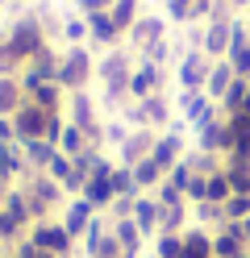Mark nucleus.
Here are the masks:
<instances>
[{
    "mask_svg": "<svg viewBox=\"0 0 250 258\" xmlns=\"http://www.w3.org/2000/svg\"><path fill=\"white\" fill-rule=\"evenodd\" d=\"M25 100H33V104H38V108H46V112H67V100H71V92H67L59 79H50V84L33 88Z\"/></svg>",
    "mask_w": 250,
    "mask_h": 258,
    "instance_id": "obj_22",
    "label": "nucleus"
},
{
    "mask_svg": "<svg viewBox=\"0 0 250 258\" xmlns=\"http://www.w3.org/2000/svg\"><path fill=\"white\" fill-rule=\"evenodd\" d=\"M167 84H171V75H167L159 62L138 54L133 75H129V100H146V96H155V92H167Z\"/></svg>",
    "mask_w": 250,
    "mask_h": 258,
    "instance_id": "obj_9",
    "label": "nucleus"
},
{
    "mask_svg": "<svg viewBox=\"0 0 250 258\" xmlns=\"http://www.w3.org/2000/svg\"><path fill=\"white\" fill-rule=\"evenodd\" d=\"M63 42L67 46H88V17H79V13L63 17Z\"/></svg>",
    "mask_w": 250,
    "mask_h": 258,
    "instance_id": "obj_34",
    "label": "nucleus"
},
{
    "mask_svg": "<svg viewBox=\"0 0 250 258\" xmlns=\"http://www.w3.org/2000/svg\"><path fill=\"white\" fill-rule=\"evenodd\" d=\"M183 163H188L196 175H213L217 167H221V158L209 154V150H200V146H188V154H183Z\"/></svg>",
    "mask_w": 250,
    "mask_h": 258,
    "instance_id": "obj_35",
    "label": "nucleus"
},
{
    "mask_svg": "<svg viewBox=\"0 0 250 258\" xmlns=\"http://www.w3.org/2000/svg\"><path fill=\"white\" fill-rule=\"evenodd\" d=\"M109 17L117 21V29H121V34H129V29H133V21L142 17V0H113Z\"/></svg>",
    "mask_w": 250,
    "mask_h": 258,
    "instance_id": "obj_32",
    "label": "nucleus"
},
{
    "mask_svg": "<svg viewBox=\"0 0 250 258\" xmlns=\"http://www.w3.org/2000/svg\"><path fill=\"white\" fill-rule=\"evenodd\" d=\"M9 191H13V183H5V179H0V204H5V196H9Z\"/></svg>",
    "mask_w": 250,
    "mask_h": 258,
    "instance_id": "obj_50",
    "label": "nucleus"
},
{
    "mask_svg": "<svg viewBox=\"0 0 250 258\" xmlns=\"http://www.w3.org/2000/svg\"><path fill=\"white\" fill-rule=\"evenodd\" d=\"M229 84H233V67H229L225 58H217L213 71H209V79H205V92L213 96V100H221V96L229 92Z\"/></svg>",
    "mask_w": 250,
    "mask_h": 258,
    "instance_id": "obj_29",
    "label": "nucleus"
},
{
    "mask_svg": "<svg viewBox=\"0 0 250 258\" xmlns=\"http://www.w3.org/2000/svg\"><path fill=\"white\" fill-rule=\"evenodd\" d=\"M113 0H75V13L79 17H96V13H109Z\"/></svg>",
    "mask_w": 250,
    "mask_h": 258,
    "instance_id": "obj_46",
    "label": "nucleus"
},
{
    "mask_svg": "<svg viewBox=\"0 0 250 258\" xmlns=\"http://www.w3.org/2000/svg\"><path fill=\"white\" fill-rule=\"evenodd\" d=\"M38 250H46V254H55V258H75L79 254V241L63 229V221L59 217H46V221H33L29 225V233H25Z\"/></svg>",
    "mask_w": 250,
    "mask_h": 258,
    "instance_id": "obj_4",
    "label": "nucleus"
},
{
    "mask_svg": "<svg viewBox=\"0 0 250 258\" xmlns=\"http://www.w3.org/2000/svg\"><path fill=\"white\" fill-rule=\"evenodd\" d=\"M221 171L229 175L233 191H246V196H250V154H238V150H229V154L221 158Z\"/></svg>",
    "mask_w": 250,
    "mask_h": 258,
    "instance_id": "obj_23",
    "label": "nucleus"
},
{
    "mask_svg": "<svg viewBox=\"0 0 250 258\" xmlns=\"http://www.w3.org/2000/svg\"><path fill=\"white\" fill-rule=\"evenodd\" d=\"M159 221H163V204L155 200V191H142V196L133 200V225H138L146 237H155L159 233Z\"/></svg>",
    "mask_w": 250,
    "mask_h": 258,
    "instance_id": "obj_20",
    "label": "nucleus"
},
{
    "mask_svg": "<svg viewBox=\"0 0 250 258\" xmlns=\"http://www.w3.org/2000/svg\"><path fill=\"white\" fill-rule=\"evenodd\" d=\"M242 21H246V29H250V9H246V13H242Z\"/></svg>",
    "mask_w": 250,
    "mask_h": 258,
    "instance_id": "obj_51",
    "label": "nucleus"
},
{
    "mask_svg": "<svg viewBox=\"0 0 250 258\" xmlns=\"http://www.w3.org/2000/svg\"><path fill=\"white\" fill-rule=\"evenodd\" d=\"M179 258H213V233L200 229V225H188L183 229V254Z\"/></svg>",
    "mask_w": 250,
    "mask_h": 258,
    "instance_id": "obj_25",
    "label": "nucleus"
},
{
    "mask_svg": "<svg viewBox=\"0 0 250 258\" xmlns=\"http://www.w3.org/2000/svg\"><path fill=\"white\" fill-rule=\"evenodd\" d=\"M0 154H5V142H0Z\"/></svg>",
    "mask_w": 250,
    "mask_h": 258,
    "instance_id": "obj_55",
    "label": "nucleus"
},
{
    "mask_svg": "<svg viewBox=\"0 0 250 258\" xmlns=\"http://www.w3.org/2000/svg\"><path fill=\"white\" fill-rule=\"evenodd\" d=\"M246 96H250V79H242V75H233V84H229V92L221 96V117H233V112H242V104H246Z\"/></svg>",
    "mask_w": 250,
    "mask_h": 258,
    "instance_id": "obj_30",
    "label": "nucleus"
},
{
    "mask_svg": "<svg viewBox=\"0 0 250 258\" xmlns=\"http://www.w3.org/2000/svg\"><path fill=\"white\" fill-rule=\"evenodd\" d=\"M25 5H42V0H25Z\"/></svg>",
    "mask_w": 250,
    "mask_h": 258,
    "instance_id": "obj_53",
    "label": "nucleus"
},
{
    "mask_svg": "<svg viewBox=\"0 0 250 258\" xmlns=\"http://www.w3.org/2000/svg\"><path fill=\"white\" fill-rule=\"evenodd\" d=\"M105 254H121V250L113 241V221L105 213H96V221L79 237V258H105Z\"/></svg>",
    "mask_w": 250,
    "mask_h": 258,
    "instance_id": "obj_11",
    "label": "nucleus"
},
{
    "mask_svg": "<svg viewBox=\"0 0 250 258\" xmlns=\"http://www.w3.org/2000/svg\"><path fill=\"white\" fill-rule=\"evenodd\" d=\"M192 225H200V229H209V233L225 229V225H229V217H225V204H213V200H205V204H192Z\"/></svg>",
    "mask_w": 250,
    "mask_h": 258,
    "instance_id": "obj_24",
    "label": "nucleus"
},
{
    "mask_svg": "<svg viewBox=\"0 0 250 258\" xmlns=\"http://www.w3.org/2000/svg\"><path fill=\"white\" fill-rule=\"evenodd\" d=\"M46 125H50V112L46 108H38L33 100H21V108L13 112V129H17V142H38V138H46Z\"/></svg>",
    "mask_w": 250,
    "mask_h": 258,
    "instance_id": "obj_12",
    "label": "nucleus"
},
{
    "mask_svg": "<svg viewBox=\"0 0 250 258\" xmlns=\"http://www.w3.org/2000/svg\"><path fill=\"white\" fill-rule=\"evenodd\" d=\"M213 71V58L205 50H183L175 58V71H171V84L175 92H205V79Z\"/></svg>",
    "mask_w": 250,
    "mask_h": 258,
    "instance_id": "obj_7",
    "label": "nucleus"
},
{
    "mask_svg": "<svg viewBox=\"0 0 250 258\" xmlns=\"http://www.w3.org/2000/svg\"><path fill=\"white\" fill-rule=\"evenodd\" d=\"M175 108H179V117L188 121L196 134L221 117V104H217L209 92H175Z\"/></svg>",
    "mask_w": 250,
    "mask_h": 258,
    "instance_id": "obj_8",
    "label": "nucleus"
},
{
    "mask_svg": "<svg viewBox=\"0 0 250 258\" xmlns=\"http://www.w3.org/2000/svg\"><path fill=\"white\" fill-rule=\"evenodd\" d=\"M21 100H25V92L17 84V75H0V117H13L21 108Z\"/></svg>",
    "mask_w": 250,
    "mask_h": 258,
    "instance_id": "obj_31",
    "label": "nucleus"
},
{
    "mask_svg": "<svg viewBox=\"0 0 250 258\" xmlns=\"http://www.w3.org/2000/svg\"><path fill=\"white\" fill-rule=\"evenodd\" d=\"M150 254L179 258V254H183V233H159V237H150Z\"/></svg>",
    "mask_w": 250,
    "mask_h": 258,
    "instance_id": "obj_36",
    "label": "nucleus"
},
{
    "mask_svg": "<svg viewBox=\"0 0 250 258\" xmlns=\"http://www.w3.org/2000/svg\"><path fill=\"white\" fill-rule=\"evenodd\" d=\"M0 142H17V129H13V117H0Z\"/></svg>",
    "mask_w": 250,
    "mask_h": 258,
    "instance_id": "obj_47",
    "label": "nucleus"
},
{
    "mask_svg": "<svg viewBox=\"0 0 250 258\" xmlns=\"http://www.w3.org/2000/svg\"><path fill=\"white\" fill-rule=\"evenodd\" d=\"M0 75H21V58L13 54V46L0 38Z\"/></svg>",
    "mask_w": 250,
    "mask_h": 258,
    "instance_id": "obj_43",
    "label": "nucleus"
},
{
    "mask_svg": "<svg viewBox=\"0 0 250 258\" xmlns=\"http://www.w3.org/2000/svg\"><path fill=\"white\" fill-rule=\"evenodd\" d=\"M129 171H133V183H138V191H155V187L167 179V171H163V167H159L150 154L142 158V163H133Z\"/></svg>",
    "mask_w": 250,
    "mask_h": 258,
    "instance_id": "obj_26",
    "label": "nucleus"
},
{
    "mask_svg": "<svg viewBox=\"0 0 250 258\" xmlns=\"http://www.w3.org/2000/svg\"><path fill=\"white\" fill-rule=\"evenodd\" d=\"M105 258H121V254H105Z\"/></svg>",
    "mask_w": 250,
    "mask_h": 258,
    "instance_id": "obj_54",
    "label": "nucleus"
},
{
    "mask_svg": "<svg viewBox=\"0 0 250 258\" xmlns=\"http://www.w3.org/2000/svg\"><path fill=\"white\" fill-rule=\"evenodd\" d=\"M113 191H117V196H142V191H138V183H133V171L129 167H113Z\"/></svg>",
    "mask_w": 250,
    "mask_h": 258,
    "instance_id": "obj_39",
    "label": "nucleus"
},
{
    "mask_svg": "<svg viewBox=\"0 0 250 258\" xmlns=\"http://www.w3.org/2000/svg\"><path fill=\"white\" fill-rule=\"evenodd\" d=\"M155 129H150V125H142V129H133V134L121 142V146H117L113 150V163L117 167H133V163H142V158L150 154V150H155Z\"/></svg>",
    "mask_w": 250,
    "mask_h": 258,
    "instance_id": "obj_14",
    "label": "nucleus"
},
{
    "mask_svg": "<svg viewBox=\"0 0 250 258\" xmlns=\"http://www.w3.org/2000/svg\"><path fill=\"white\" fill-rule=\"evenodd\" d=\"M25 163H29V171H46L50 167V158L59 154V146L55 142H46V138H38V142H25Z\"/></svg>",
    "mask_w": 250,
    "mask_h": 258,
    "instance_id": "obj_28",
    "label": "nucleus"
},
{
    "mask_svg": "<svg viewBox=\"0 0 250 258\" xmlns=\"http://www.w3.org/2000/svg\"><path fill=\"white\" fill-rule=\"evenodd\" d=\"M192 146L209 150V154H217V158H225V154L233 150V129H229V117H217L213 125H205V129L196 134Z\"/></svg>",
    "mask_w": 250,
    "mask_h": 258,
    "instance_id": "obj_15",
    "label": "nucleus"
},
{
    "mask_svg": "<svg viewBox=\"0 0 250 258\" xmlns=\"http://www.w3.org/2000/svg\"><path fill=\"white\" fill-rule=\"evenodd\" d=\"M242 250H246V237H242V225L238 221H229L225 229L213 233V258H238Z\"/></svg>",
    "mask_w": 250,
    "mask_h": 258,
    "instance_id": "obj_21",
    "label": "nucleus"
},
{
    "mask_svg": "<svg viewBox=\"0 0 250 258\" xmlns=\"http://www.w3.org/2000/svg\"><path fill=\"white\" fill-rule=\"evenodd\" d=\"M238 225H242V237H246V250H250V217H246V221H238Z\"/></svg>",
    "mask_w": 250,
    "mask_h": 258,
    "instance_id": "obj_49",
    "label": "nucleus"
},
{
    "mask_svg": "<svg viewBox=\"0 0 250 258\" xmlns=\"http://www.w3.org/2000/svg\"><path fill=\"white\" fill-rule=\"evenodd\" d=\"M96 79V58L88 46H63V62H59V84L67 92H83Z\"/></svg>",
    "mask_w": 250,
    "mask_h": 258,
    "instance_id": "obj_5",
    "label": "nucleus"
},
{
    "mask_svg": "<svg viewBox=\"0 0 250 258\" xmlns=\"http://www.w3.org/2000/svg\"><path fill=\"white\" fill-rule=\"evenodd\" d=\"M225 217L229 221H246L250 217V196H246V191H233V196L225 200Z\"/></svg>",
    "mask_w": 250,
    "mask_h": 258,
    "instance_id": "obj_41",
    "label": "nucleus"
},
{
    "mask_svg": "<svg viewBox=\"0 0 250 258\" xmlns=\"http://www.w3.org/2000/svg\"><path fill=\"white\" fill-rule=\"evenodd\" d=\"M25 191V200H29V213H33V221H46V217H55V213H63V204L71 200L63 191V183L59 179H50L46 171H29L21 183H17Z\"/></svg>",
    "mask_w": 250,
    "mask_h": 258,
    "instance_id": "obj_2",
    "label": "nucleus"
},
{
    "mask_svg": "<svg viewBox=\"0 0 250 258\" xmlns=\"http://www.w3.org/2000/svg\"><path fill=\"white\" fill-rule=\"evenodd\" d=\"M71 171H75V158H67L63 150L50 158V167H46V175H50V179H59V183H67V179H71Z\"/></svg>",
    "mask_w": 250,
    "mask_h": 258,
    "instance_id": "obj_40",
    "label": "nucleus"
},
{
    "mask_svg": "<svg viewBox=\"0 0 250 258\" xmlns=\"http://www.w3.org/2000/svg\"><path fill=\"white\" fill-rule=\"evenodd\" d=\"M192 225V204H171L163 208V221H159V233H183ZM155 233V237H159Z\"/></svg>",
    "mask_w": 250,
    "mask_h": 258,
    "instance_id": "obj_27",
    "label": "nucleus"
},
{
    "mask_svg": "<svg viewBox=\"0 0 250 258\" xmlns=\"http://www.w3.org/2000/svg\"><path fill=\"white\" fill-rule=\"evenodd\" d=\"M150 258H159V254H150Z\"/></svg>",
    "mask_w": 250,
    "mask_h": 258,
    "instance_id": "obj_56",
    "label": "nucleus"
},
{
    "mask_svg": "<svg viewBox=\"0 0 250 258\" xmlns=\"http://www.w3.org/2000/svg\"><path fill=\"white\" fill-rule=\"evenodd\" d=\"M59 62H63V50L55 42H46L38 54H33L25 67H21V75H17V84H21V92L29 96L33 88H42V84H50V79H59Z\"/></svg>",
    "mask_w": 250,
    "mask_h": 258,
    "instance_id": "obj_6",
    "label": "nucleus"
},
{
    "mask_svg": "<svg viewBox=\"0 0 250 258\" xmlns=\"http://www.w3.org/2000/svg\"><path fill=\"white\" fill-rule=\"evenodd\" d=\"M155 200H159L163 208H171V204H188V196H183V191H179L171 179H163V183L155 187Z\"/></svg>",
    "mask_w": 250,
    "mask_h": 258,
    "instance_id": "obj_42",
    "label": "nucleus"
},
{
    "mask_svg": "<svg viewBox=\"0 0 250 258\" xmlns=\"http://www.w3.org/2000/svg\"><path fill=\"white\" fill-rule=\"evenodd\" d=\"M225 5H229V9H233V13H238V17H242V13L250 9V0H225Z\"/></svg>",
    "mask_w": 250,
    "mask_h": 258,
    "instance_id": "obj_48",
    "label": "nucleus"
},
{
    "mask_svg": "<svg viewBox=\"0 0 250 258\" xmlns=\"http://www.w3.org/2000/svg\"><path fill=\"white\" fill-rule=\"evenodd\" d=\"M0 38L13 46V54L21 58V67H25V62H29V58L50 42V34H46V25H42L38 13H21V17H13V25H9Z\"/></svg>",
    "mask_w": 250,
    "mask_h": 258,
    "instance_id": "obj_3",
    "label": "nucleus"
},
{
    "mask_svg": "<svg viewBox=\"0 0 250 258\" xmlns=\"http://www.w3.org/2000/svg\"><path fill=\"white\" fill-rule=\"evenodd\" d=\"M125 34L117 29V21L109 17V13H96V17H88V46H100V50H113V46H121Z\"/></svg>",
    "mask_w": 250,
    "mask_h": 258,
    "instance_id": "obj_19",
    "label": "nucleus"
},
{
    "mask_svg": "<svg viewBox=\"0 0 250 258\" xmlns=\"http://www.w3.org/2000/svg\"><path fill=\"white\" fill-rule=\"evenodd\" d=\"M133 62H138V50H129L125 42L105 50V58H96V79H100V88H105V117H121V108L129 104Z\"/></svg>",
    "mask_w": 250,
    "mask_h": 258,
    "instance_id": "obj_1",
    "label": "nucleus"
},
{
    "mask_svg": "<svg viewBox=\"0 0 250 258\" xmlns=\"http://www.w3.org/2000/svg\"><path fill=\"white\" fill-rule=\"evenodd\" d=\"M59 221H63V229H67V233H71V237L79 241V237H83V229H88V225L96 221V208H92L88 200H83V196H71V200L63 204Z\"/></svg>",
    "mask_w": 250,
    "mask_h": 258,
    "instance_id": "obj_17",
    "label": "nucleus"
},
{
    "mask_svg": "<svg viewBox=\"0 0 250 258\" xmlns=\"http://www.w3.org/2000/svg\"><path fill=\"white\" fill-rule=\"evenodd\" d=\"M175 5H196V0H175Z\"/></svg>",
    "mask_w": 250,
    "mask_h": 258,
    "instance_id": "obj_52",
    "label": "nucleus"
},
{
    "mask_svg": "<svg viewBox=\"0 0 250 258\" xmlns=\"http://www.w3.org/2000/svg\"><path fill=\"white\" fill-rule=\"evenodd\" d=\"M142 112H146V125L155 129V134H163V129H171L179 117H175V100L167 92H155V96H146V100H138Z\"/></svg>",
    "mask_w": 250,
    "mask_h": 258,
    "instance_id": "obj_16",
    "label": "nucleus"
},
{
    "mask_svg": "<svg viewBox=\"0 0 250 258\" xmlns=\"http://www.w3.org/2000/svg\"><path fill=\"white\" fill-rule=\"evenodd\" d=\"M113 167H117L113 158H105V163H100V167L88 175V183H83V191H79V196L88 200L96 213H109L113 200H117V191H113Z\"/></svg>",
    "mask_w": 250,
    "mask_h": 258,
    "instance_id": "obj_10",
    "label": "nucleus"
},
{
    "mask_svg": "<svg viewBox=\"0 0 250 258\" xmlns=\"http://www.w3.org/2000/svg\"><path fill=\"white\" fill-rule=\"evenodd\" d=\"M129 134H133V125H129L125 117H105V146H109V150H117Z\"/></svg>",
    "mask_w": 250,
    "mask_h": 258,
    "instance_id": "obj_37",
    "label": "nucleus"
},
{
    "mask_svg": "<svg viewBox=\"0 0 250 258\" xmlns=\"http://www.w3.org/2000/svg\"><path fill=\"white\" fill-rule=\"evenodd\" d=\"M192 175H196V171H192L188 163H175L171 171H167V179H171V183H175L179 191H188V183H192Z\"/></svg>",
    "mask_w": 250,
    "mask_h": 258,
    "instance_id": "obj_45",
    "label": "nucleus"
},
{
    "mask_svg": "<svg viewBox=\"0 0 250 258\" xmlns=\"http://www.w3.org/2000/svg\"><path fill=\"white\" fill-rule=\"evenodd\" d=\"M88 146H92V142H88V134H83L79 125H71V121H67V129H63V138H59V150H63L67 158H75V154H83Z\"/></svg>",
    "mask_w": 250,
    "mask_h": 258,
    "instance_id": "obj_33",
    "label": "nucleus"
},
{
    "mask_svg": "<svg viewBox=\"0 0 250 258\" xmlns=\"http://www.w3.org/2000/svg\"><path fill=\"white\" fill-rule=\"evenodd\" d=\"M113 241H117V250H121V258H142L150 237L133 225V217H125V221H113Z\"/></svg>",
    "mask_w": 250,
    "mask_h": 258,
    "instance_id": "obj_18",
    "label": "nucleus"
},
{
    "mask_svg": "<svg viewBox=\"0 0 250 258\" xmlns=\"http://www.w3.org/2000/svg\"><path fill=\"white\" fill-rule=\"evenodd\" d=\"M188 204H205L209 200V175H192V183H188Z\"/></svg>",
    "mask_w": 250,
    "mask_h": 258,
    "instance_id": "obj_44",
    "label": "nucleus"
},
{
    "mask_svg": "<svg viewBox=\"0 0 250 258\" xmlns=\"http://www.w3.org/2000/svg\"><path fill=\"white\" fill-rule=\"evenodd\" d=\"M167 25H171V21L159 17V13H142V17L133 21V29L125 34V46L142 54L146 46H155V42H163V38H167Z\"/></svg>",
    "mask_w": 250,
    "mask_h": 258,
    "instance_id": "obj_13",
    "label": "nucleus"
},
{
    "mask_svg": "<svg viewBox=\"0 0 250 258\" xmlns=\"http://www.w3.org/2000/svg\"><path fill=\"white\" fill-rule=\"evenodd\" d=\"M229 196H233V183H229V175L217 167V171L209 175V200H213V204H225Z\"/></svg>",
    "mask_w": 250,
    "mask_h": 258,
    "instance_id": "obj_38",
    "label": "nucleus"
},
{
    "mask_svg": "<svg viewBox=\"0 0 250 258\" xmlns=\"http://www.w3.org/2000/svg\"><path fill=\"white\" fill-rule=\"evenodd\" d=\"M0 5H5V0H0Z\"/></svg>",
    "mask_w": 250,
    "mask_h": 258,
    "instance_id": "obj_57",
    "label": "nucleus"
}]
</instances>
